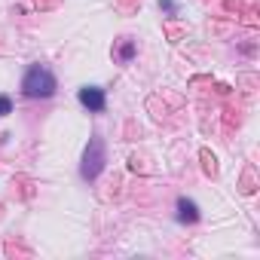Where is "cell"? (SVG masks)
<instances>
[{
    "mask_svg": "<svg viewBox=\"0 0 260 260\" xmlns=\"http://www.w3.org/2000/svg\"><path fill=\"white\" fill-rule=\"evenodd\" d=\"M22 92L28 98H49V95H55V77H52V71L34 64L25 74V80H22Z\"/></svg>",
    "mask_w": 260,
    "mask_h": 260,
    "instance_id": "cell-1",
    "label": "cell"
},
{
    "mask_svg": "<svg viewBox=\"0 0 260 260\" xmlns=\"http://www.w3.org/2000/svg\"><path fill=\"white\" fill-rule=\"evenodd\" d=\"M101 169H104V144L98 138H92L86 147V156H83V178H98Z\"/></svg>",
    "mask_w": 260,
    "mask_h": 260,
    "instance_id": "cell-2",
    "label": "cell"
},
{
    "mask_svg": "<svg viewBox=\"0 0 260 260\" xmlns=\"http://www.w3.org/2000/svg\"><path fill=\"white\" fill-rule=\"evenodd\" d=\"M80 104L98 113V110H104V104H107V98H104V92H101L98 86H86V89H80Z\"/></svg>",
    "mask_w": 260,
    "mask_h": 260,
    "instance_id": "cell-3",
    "label": "cell"
},
{
    "mask_svg": "<svg viewBox=\"0 0 260 260\" xmlns=\"http://www.w3.org/2000/svg\"><path fill=\"white\" fill-rule=\"evenodd\" d=\"M178 217H181L184 223H196V220H199V208H196V202H190V199H178Z\"/></svg>",
    "mask_w": 260,
    "mask_h": 260,
    "instance_id": "cell-4",
    "label": "cell"
},
{
    "mask_svg": "<svg viewBox=\"0 0 260 260\" xmlns=\"http://www.w3.org/2000/svg\"><path fill=\"white\" fill-rule=\"evenodd\" d=\"M10 110H13V101H10L7 95H0V116H7Z\"/></svg>",
    "mask_w": 260,
    "mask_h": 260,
    "instance_id": "cell-5",
    "label": "cell"
},
{
    "mask_svg": "<svg viewBox=\"0 0 260 260\" xmlns=\"http://www.w3.org/2000/svg\"><path fill=\"white\" fill-rule=\"evenodd\" d=\"M119 55H122V61H128V58H132V55H135V46H132V43H122V49H119Z\"/></svg>",
    "mask_w": 260,
    "mask_h": 260,
    "instance_id": "cell-6",
    "label": "cell"
}]
</instances>
